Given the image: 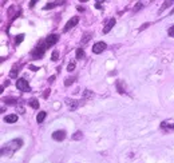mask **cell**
Masks as SVG:
<instances>
[{"mask_svg":"<svg viewBox=\"0 0 174 163\" xmlns=\"http://www.w3.org/2000/svg\"><path fill=\"white\" fill-rule=\"evenodd\" d=\"M23 146V140L22 139H14V140H10L8 143H6L2 147V155L6 157V155H12L15 151H18V150Z\"/></svg>","mask_w":174,"mask_h":163,"instance_id":"cell-1","label":"cell"},{"mask_svg":"<svg viewBox=\"0 0 174 163\" xmlns=\"http://www.w3.org/2000/svg\"><path fill=\"white\" fill-rule=\"evenodd\" d=\"M44 51H46V46H44V43H40L39 46L35 47L34 51H32V58L34 59H40L44 55Z\"/></svg>","mask_w":174,"mask_h":163,"instance_id":"cell-2","label":"cell"},{"mask_svg":"<svg viewBox=\"0 0 174 163\" xmlns=\"http://www.w3.org/2000/svg\"><path fill=\"white\" fill-rule=\"evenodd\" d=\"M58 40H59V36L56 34H52V35H48L43 43H44V46H46V48H50L52 46H55V44L58 43Z\"/></svg>","mask_w":174,"mask_h":163,"instance_id":"cell-3","label":"cell"},{"mask_svg":"<svg viewBox=\"0 0 174 163\" xmlns=\"http://www.w3.org/2000/svg\"><path fill=\"white\" fill-rule=\"evenodd\" d=\"M161 130L165 132L174 131V122L173 120H163L162 123H161Z\"/></svg>","mask_w":174,"mask_h":163,"instance_id":"cell-4","label":"cell"},{"mask_svg":"<svg viewBox=\"0 0 174 163\" xmlns=\"http://www.w3.org/2000/svg\"><path fill=\"white\" fill-rule=\"evenodd\" d=\"M16 87H18V90H20V91H30L28 82L26 79H23V78L18 79V82H16Z\"/></svg>","mask_w":174,"mask_h":163,"instance_id":"cell-5","label":"cell"},{"mask_svg":"<svg viewBox=\"0 0 174 163\" xmlns=\"http://www.w3.org/2000/svg\"><path fill=\"white\" fill-rule=\"evenodd\" d=\"M106 48H107L106 43L104 42H98V43H95L94 46H92V52H94V54H100V52H103Z\"/></svg>","mask_w":174,"mask_h":163,"instance_id":"cell-6","label":"cell"},{"mask_svg":"<svg viewBox=\"0 0 174 163\" xmlns=\"http://www.w3.org/2000/svg\"><path fill=\"white\" fill-rule=\"evenodd\" d=\"M78 22H79V18L78 16H74V18H71L68 22L66 23V26H64V28H63V31L64 32H67V31H70L72 27H75L76 24H78Z\"/></svg>","mask_w":174,"mask_h":163,"instance_id":"cell-7","label":"cell"},{"mask_svg":"<svg viewBox=\"0 0 174 163\" xmlns=\"http://www.w3.org/2000/svg\"><path fill=\"white\" fill-rule=\"evenodd\" d=\"M64 138H66V131H64V130H58V131H55L54 134H52V139L56 140V142L63 140Z\"/></svg>","mask_w":174,"mask_h":163,"instance_id":"cell-8","label":"cell"},{"mask_svg":"<svg viewBox=\"0 0 174 163\" xmlns=\"http://www.w3.org/2000/svg\"><path fill=\"white\" fill-rule=\"evenodd\" d=\"M66 104L68 106V108H70L71 110V111H74V110H76V108H78L79 107V100H74V99H68V98H67V99H66Z\"/></svg>","mask_w":174,"mask_h":163,"instance_id":"cell-9","label":"cell"},{"mask_svg":"<svg viewBox=\"0 0 174 163\" xmlns=\"http://www.w3.org/2000/svg\"><path fill=\"white\" fill-rule=\"evenodd\" d=\"M115 23H117V20H115L114 18L108 20V22L106 23V26H104V28H103V34H108V32L112 30V27L115 26Z\"/></svg>","mask_w":174,"mask_h":163,"instance_id":"cell-10","label":"cell"},{"mask_svg":"<svg viewBox=\"0 0 174 163\" xmlns=\"http://www.w3.org/2000/svg\"><path fill=\"white\" fill-rule=\"evenodd\" d=\"M16 120H18V115H15V114L4 116V122H6V123H15Z\"/></svg>","mask_w":174,"mask_h":163,"instance_id":"cell-11","label":"cell"},{"mask_svg":"<svg viewBox=\"0 0 174 163\" xmlns=\"http://www.w3.org/2000/svg\"><path fill=\"white\" fill-rule=\"evenodd\" d=\"M28 104H30L32 108H35V110L39 108V100L36 99V98H32V99L28 100Z\"/></svg>","mask_w":174,"mask_h":163,"instance_id":"cell-12","label":"cell"},{"mask_svg":"<svg viewBox=\"0 0 174 163\" xmlns=\"http://www.w3.org/2000/svg\"><path fill=\"white\" fill-rule=\"evenodd\" d=\"M46 115H47L46 111H40L38 115H36V122H38V123H42V122L46 119Z\"/></svg>","mask_w":174,"mask_h":163,"instance_id":"cell-13","label":"cell"},{"mask_svg":"<svg viewBox=\"0 0 174 163\" xmlns=\"http://www.w3.org/2000/svg\"><path fill=\"white\" fill-rule=\"evenodd\" d=\"M18 72H19V66L15 64V66L12 67L11 72H10V78H16V76H18Z\"/></svg>","mask_w":174,"mask_h":163,"instance_id":"cell-14","label":"cell"},{"mask_svg":"<svg viewBox=\"0 0 174 163\" xmlns=\"http://www.w3.org/2000/svg\"><path fill=\"white\" fill-rule=\"evenodd\" d=\"M71 138H72V140H80L83 138V134H82V131H76Z\"/></svg>","mask_w":174,"mask_h":163,"instance_id":"cell-15","label":"cell"},{"mask_svg":"<svg viewBox=\"0 0 174 163\" xmlns=\"http://www.w3.org/2000/svg\"><path fill=\"white\" fill-rule=\"evenodd\" d=\"M3 102L4 103H8V104H14V103L18 102V99H15V98H4Z\"/></svg>","mask_w":174,"mask_h":163,"instance_id":"cell-16","label":"cell"},{"mask_svg":"<svg viewBox=\"0 0 174 163\" xmlns=\"http://www.w3.org/2000/svg\"><path fill=\"white\" fill-rule=\"evenodd\" d=\"M84 56V51H83V48H78V50H76V59H82Z\"/></svg>","mask_w":174,"mask_h":163,"instance_id":"cell-17","label":"cell"},{"mask_svg":"<svg viewBox=\"0 0 174 163\" xmlns=\"http://www.w3.org/2000/svg\"><path fill=\"white\" fill-rule=\"evenodd\" d=\"M172 4H173V2H165V3L162 4V7H161V10H159V14H161V12H162L163 10H166L169 6H172Z\"/></svg>","mask_w":174,"mask_h":163,"instance_id":"cell-18","label":"cell"},{"mask_svg":"<svg viewBox=\"0 0 174 163\" xmlns=\"http://www.w3.org/2000/svg\"><path fill=\"white\" fill-rule=\"evenodd\" d=\"M142 8H143V4H142V3H137L135 7L133 8V12H138L139 10H142Z\"/></svg>","mask_w":174,"mask_h":163,"instance_id":"cell-19","label":"cell"},{"mask_svg":"<svg viewBox=\"0 0 174 163\" xmlns=\"http://www.w3.org/2000/svg\"><path fill=\"white\" fill-rule=\"evenodd\" d=\"M58 58H59V52L58 51H54V52H52V55H51V60H52V62H56Z\"/></svg>","mask_w":174,"mask_h":163,"instance_id":"cell-20","label":"cell"},{"mask_svg":"<svg viewBox=\"0 0 174 163\" xmlns=\"http://www.w3.org/2000/svg\"><path fill=\"white\" fill-rule=\"evenodd\" d=\"M23 39H24V35L23 34H20V35H18L16 36V39H15V42H16V44H20L23 42Z\"/></svg>","mask_w":174,"mask_h":163,"instance_id":"cell-21","label":"cell"},{"mask_svg":"<svg viewBox=\"0 0 174 163\" xmlns=\"http://www.w3.org/2000/svg\"><path fill=\"white\" fill-rule=\"evenodd\" d=\"M75 70V62H70L68 63V66H67V71H74Z\"/></svg>","mask_w":174,"mask_h":163,"instance_id":"cell-22","label":"cell"},{"mask_svg":"<svg viewBox=\"0 0 174 163\" xmlns=\"http://www.w3.org/2000/svg\"><path fill=\"white\" fill-rule=\"evenodd\" d=\"M56 4H59V3H58V2H55V3H47L46 7H44V10H50V8H54Z\"/></svg>","mask_w":174,"mask_h":163,"instance_id":"cell-23","label":"cell"},{"mask_svg":"<svg viewBox=\"0 0 174 163\" xmlns=\"http://www.w3.org/2000/svg\"><path fill=\"white\" fill-rule=\"evenodd\" d=\"M90 36H91V34H90V32H88V34H86V35H84V36H83V40H82V43H83V44H86V43L88 42V40H90Z\"/></svg>","mask_w":174,"mask_h":163,"instance_id":"cell-24","label":"cell"},{"mask_svg":"<svg viewBox=\"0 0 174 163\" xmlns=\"http://www.w3.org/2000/svg\"><path fill=\"white\" fill-rule=\"evenodd\" d=\"M64 80H66V82H64V86H67V87H68V86H70L75 79H74V78H66Z\"/></svg>","mask_w":174,"mask_h":163,"instance_id":"cell-25","label":"cell"},{"mask_svg":"<svg viewBox=\"0 0 174 163\" xmlns=\"http://www.w3.org/2000/svg\"><path fill=\"white\" fill-rule=\"evenodd\" d=\"M117 88H118L119 94H125V90L122 88V86H121V82H117Z\"/></svg>","mask_w":174,"mask_h":163,"instance_id":"cell-26","label":"cell"},{"mask_svg":"<svg viewBox=\"0 0 174 163\" xmlns=\"http://www.w3.org/2000/svg\"><path fill=\"white\" fill-rule=\"evenodd\" d=\"M168 34H169V36H170V38H174V24H173V26H172L170 28H169Z\"/></svg>","mask_w":174,"mask_h":163,"instance_id":"cell-27","label":"cell"},{"mask_svg":"<svg viewBox=\"0 0 174 163\" xmlns=\"http://www.w3.org/2000/svg\"><path fill=\"white\" fill-rule=\"evenodd\" d=\"M16 111H19V114H24L26 110H24V107H22V106H16Z\"/></svg>","mask_w":174,"mask_h":163,"instance_id":"cell-28","label":"cell"},{"mask_svg":"<svg viewBox=\"0 0 174 163\" xmlns=\"http://www.w3.org/2000/svg\"><path fill=\"white\" fill-rule=\"evenodd\" d=\"M95 7L98 8V10H100V8H102V2H96L95 3Z\"/></svg>","mask_w":174,"mask_h":163,"instance_id":"cell-29","label":"cell"},{"mask_svg":"<svg viewBox=\"0 0 174 163\" xmlns=\"http://www.w3.org/2000/svg\"><path fill=\"white\" fill-rule=\"evenodd\" d=\"M149 26H150V23H146V24H143V26H142V27H141V28H139V30H141V31H142V30H145V28H146V27H149Z\"/></svg>","mask_w":174,"mask_h":163,"instance_id":"cell-30","label":"cell"},{"mask_svg":"<svg viewBox=\"0 0 174 163\" xmlns=\"http://www.w3.org/2000/svg\"><path fill=\"white\" fill-rule=\"evenodd\" d=\"M30 68H31L32 71H38V70H39V68H38V67H35V66H30Z\"/></svg>","mask_w":174,"mask_h":163,"instance_id":"cell-31","label":"cell"},{"mask_svg":"<svg viewBox=\"0 0 174 163\" xmlns=\"http://www.w3.org/2000/svg\"><path fill=\"white\" fill-rule=\"evenodd\" d=\"M51 90H46V92H44V98H47L48 96V94H50Z\"/></svg>","mask_w":174,"mask_h":163,"instance_id":"cell-32","label":"cell"},{"mask_svg":"<svg viewBox=\"0 0 174 163\" xmlns=\"http://www.w3.org/2000/svg\"><path fill=\"white\" fill-rule=\"evenodd\" d=\"M54 79H55V76H54V75H52V76H51V78H50V79H48V82H50V83H52V82H54Z\"/></svg>","mask_w":174,"mask_h":163,"instance_id":"cell-33","label":"cell"},{"mask_svg":"<svg viewBox=\"0 0 174 163\" xmlns=\"http://www.w3.org/2000/svg\"><path fill=\"white\" fill-rule=\"evenodd\" d=\"M35 3H36V2H35V0H32V2L30 3V7H34V6H35Z\"/></svg>","mask_w":174,"mask_h":163,"instance_id":"cell-34","label":"cell"}]
</instances>
